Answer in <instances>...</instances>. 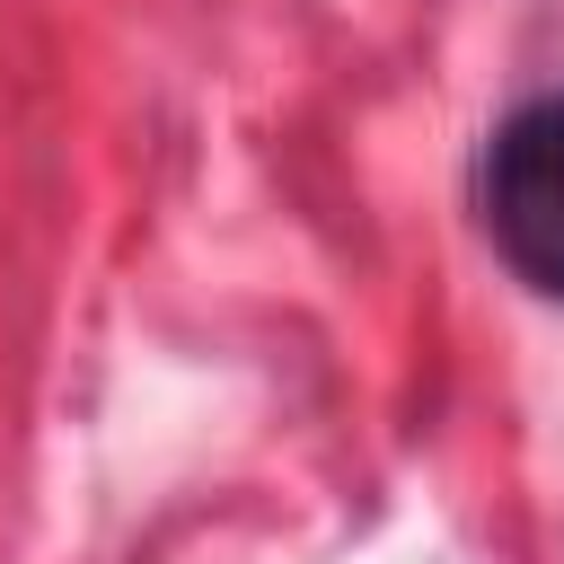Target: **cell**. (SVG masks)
Returning <instances> with one entry per match:
<instances>
[{
    "mask_svg": "<svg viewBox=\"0 0 564 564\" xmlns=\"http://www.w3.org/2000/svg\"><path fill=\"white\" fill-rule=\"evenodd\" d=\"M485 229L529 291L564 300V97L502 115L485 141Z\"/></svg>",
    "mask_w": 564,
    "mask_h": 564,
    "instance_id": "obj_1",
    "label": "cell"
}]
</instances>
